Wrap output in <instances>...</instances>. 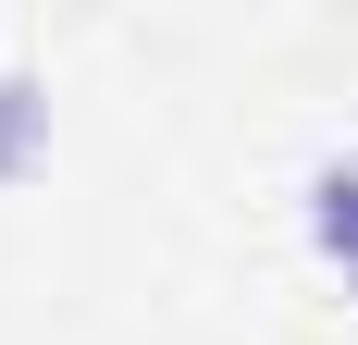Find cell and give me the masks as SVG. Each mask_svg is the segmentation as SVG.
<instances>
[{
	"label": "cell",
	"instance_id": "2",
	"mask_svg": "<svg viewBox=\"0 0 358 345\" xmlns=\"http://www.w3.org/2000/svg\"><path fill=\"white\" fill-rule=\"evenodd\" d=\"M37 161H50V87L25 62H0V185H25Z\"/></svg>",
	"mask_w": 358,
	"mask_h": 345
},
{
	"label": "cell",
	"instance_id": "1",
	"mask_svg": "<svg viewBox=\"0 0 358 345\" xmlns=\"http://www.w3.org/2000/svg\"><path fill=\"white\" fill-rule=\"evenodd\" d=\"M296 222H309V247H322L334 272H346V296H358V148L309 161V185H296Z\"/></svg>",
	"mask_w": 358,
	"mask_h": 345
}]
</instances>
